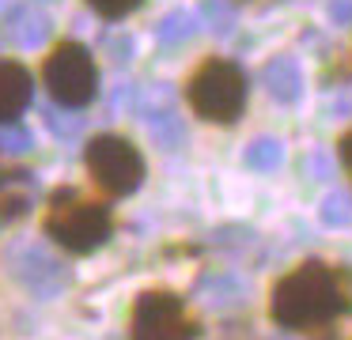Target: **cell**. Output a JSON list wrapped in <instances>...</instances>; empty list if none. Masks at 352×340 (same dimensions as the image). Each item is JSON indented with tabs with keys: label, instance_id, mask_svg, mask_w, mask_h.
Segmentation results:
<instances>
[{
	"label": "cell",
	"instance_id": "cell-1",
	"mask_svg": "<svg viewBox=\"0 0 352 340\" xmlns=\"http://www.w3.org/2000/svg\"><path fill=\"white\" fill-rule=\"evenodd\" d=\"M269 321L284 332H337V321L352 314V269L322 257H307L269 287Z\"/></svg>",
	"mask_w": 352,
	"mask_h": 340
},
{
	"label": "cell",
	"instance_id": "cell-2",
	"mask_svg": "<svg viewBox=\"0 0 352 340\" xmlns=\"http://www.w3.org/2000/svg\"><path fill=\"white\" fill-rule=\"evenodd\" d=\"M42 234L72 257H87L114 238V208L84 185H57L38 219Z\"/></svg>",
	"mask_w": 352,
	"mask_h": 340
},
{
	"label": "cell",
	"instance_id": "cell-3",
	"mask_svg": "<svg viewBox=\"0 0 352 340\" xmlns=\"http://www.w3.org/2000/svg\"><path fill=\"white\" fill-rule=\"evenodd\" d=\"M186 106L205 125H235L250 102V80L231 57H205L186 76Z\"/></svg>",
	"mask_w": 352,
	"mask_h": 340
},
{
	"label": "cell",
	"instance_id": "cell-4",
	"mask_svg": "<svg viewBox=\"0 0 352 340\" xmlns=\"http://www.w3.org/2000/svg\"><path fill=\"white\" fill-rule=\"evenodd\" d=\"M84 178H87V189L107 196L110 204L125 201L148 178L144 151L125 133H95L84 144Z\"/></svg>",
	"mask_w": 352,
	"mask_h": 340
},
{
	"label": "cell",
	"instance_id": "cell-5",
	"mask_svg": "<svg viewBox=\"0 0 352 340\" xmlns=\"http://www.w3.org/2000/svg\"><path fill=\"white\" fill-rule=\"evenodd\" d=\"M42 87L65 110H84L99 95V60L84 42L61 38L42 57Z\"/></svg>",
	"mask_w": 352,
	"mask_h": 340
},
{
	"label": "cell",
	"instance_id": "cell-6",
	"mask_svg": "<svg viewBox=\"0 0 352 340\" xmlns=\"http://www.w3.org/2000/svg\"><path fill=\"white\" fill-rule=\"evenodd\" d=\"M129 340H197L201 321L170 287H148L129 306Z\"/></svg>",
	"mask_w": 352,
	"mask_h": 340
},
{
	"label": "cell",
	"instance_id": "cell-7",
	"mask_svg": "<svg viewBox=\"0 0 352 340\" xmlns=\"http://www.w3.org/2000/svg\"><path fill=\"white\" fill-rule=\"evenodd\" d=\"M34 102V76L23 60L0 57V125L19 121Z\"/></svg>",
	"mask_w": 352,
	"mask_h": 340
},
{
	"label": "cell",
	"instance_id": "cell-8",
	"mask_svg": "<svg viewBox=\"0 0 352 340\" xmlns=\"http://www.w3.org/2000/svg\"><path fill=\"white\" fill-rule=\"evenodd\" d=\"M261 80H265L269 95H273L276 102H296L299 91H303V72H299L296 57H288V53L269 60V65L261 68Z\"/></svg>",
	"mask_w": 352,
	"mask_h": 340
},
{
	"label": "cell",
	"instance_id": "cell-9",
	"mask_svg": "<svg viewBox=\"0 0 352 340\" xmlns=\"http://www.w3.org/2000/svg\"><path fill=\"white\" fill-rule=\"evenodd\" d=\"M87 8H91L95 15H102V19H125V15H133L137 12L140 4H144V0H84Z\"/></svg>",
	"mask_w": 352,
	"mask_h": 340
},
{
	"label": "cell",
	"instance_id": "cell-10",
	"mask_svg": "<svg viewBox=\"0 0 352 340\" xmlns=\"http://www.w3.org/2000/svg\"><path fill=\"white\" fill-rule=\"evenodd\" d=\"M205 15H208V23H212V30L228 34V30L235 27V0H205Z\"/></svg>",
	"mask_w": 352,
	"mask_h": 340
},
{
	"label": "cell",
	"instance_id": "cell-11",
	"mask_svg": "<svg viewBox=\"0 0 352 340\" xmlns=\"http://www.w3.org/2000/svg\"><path fill=\"white\" fill-rule=\"evenodd\" d=\"M246 159H250V166H261V170H269V166L280 163V144H276V140H258V144H254V151H250Z\"/></svg>",
	"mask_w": 352,
	"mask_h": 340
},
{
	"label": "cell",
	"instance_id": "cell-12",
	"mask_svg": "<svg viewBox=\"0 0 352 340\" xmlns=\"http://www.w3.org/2000/svg\"><path fill=\"white\" fill-rule=\"evenodd\" d=\"M322 216H326V223H344V219L352 216V201H349V196H341V193L329 196V201L322 204Z\"/></svg>",
	"mask_w": 352,
	"mask_h": 340
},
{
	"label": "cell",
	"instance_id": "cell-13",
	"mask_svg": "<svg viewBox=\"0 0 352 340\" xmlns=\"http://www.w3.org/2000/svg\"><path fill=\"white\" fill-rule=\"evenodd\" d=\"M193 34V15L190 12H175L163 23V38H190Z\"/></svg>",
	"mask_w": 352,
	"mask_h": 340
},
{
	"label": "cell",
	"instance_id": "cell-14",
	"mask_svg": "<svg viewBox=\"0 0 352 340\" xmlns=\"http://www.w3.org/2000/svg\"><path fill=\"white\" fill-rule=\"evenodd\" d=\"M329 19L337 27H352V0H329Z\"/></svg>",
	"mask_w": 352,
	"mask_h": 340
},
{
	"label": "cell",
	"instance_id": "cell-15",
	"mask_svg": "<svg viewBox=\"0 0 352 340\" xmlns=\"http://www.w3.org/2000/svg\"><path fill=\"white\" fill-rule=\"evenodd\" d=\"M337 159H341L344 174H349V181H352V128H344L341 140H337Z\"/></svg>",
	"mask_w": 352,
	"mask_h": 340
}]
</instances>
